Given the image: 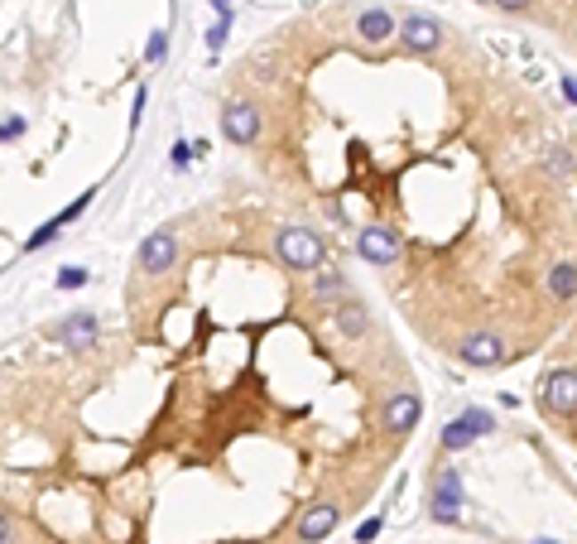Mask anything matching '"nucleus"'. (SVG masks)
<instances>
[{
    "mask_svg": "<svg viewBox=\"0 0 577 544\" xmlns=\"http://www.w3.org/2000/svg\"><path fill=\"white\" fill-rule=\"evenodd\" d=\"M275 251H279V260H284L289 270H317L327 260L323 236L309 231V227H284L275 236Z\"/></svg>",
    "mask_w": 577,
    "mask_h": 544,
    "instance_id": "obj_1",
    "label": "nucleus"
},
{
    "mask_svg": "<svg viewBox=\"0 0 577 544\" xmlns=\"http://www.w3.org/2000/svg\"><path fill=\"white\" fill-rule=\"evenodd\" d=\"M539 400H544L549 415H577V371L573 366H553L539 381Z\"/></svg>",
    "mask_w": 577,
    "mask_h": 544,
    "instance_id": "obj_2",
    "label": "nucleus"
},
{
    "mask_svg": "<svg viewBox=\"0 0 577 544\" xmlns=\"http://www.w3.org/2000/svg\"><path fill=\"white\" fill-rule=\"evenodd\" d=\"M260 106H251V101H231L227 111H221V135L231 140V145H255L260 140Z\"/></svg>",
    "mask_w": 577,
    "mask_h": 544,
    "instance_id": "obj_3",
    "label": "nucleus"
},
{
    "mask_svg": "<svg viewBox=\"0 0 577 544\" xmlns=\"http://www.w3.org/2000/svg\"><path fill=\"white\" fill-rule=\"evenodd\" d=\"M357 251H361V260H371V265H395V260L405 256V236H395L390 227H366L357 236Z\"/></svg>",
    "mask_w": 577,
    "mask_h": 544,
    "instance_id": "obj_4",
    "label": "nucleus"
},
{
    "mask_svg": "<svg viewBox=\"0 0 577 544\" xmlns=\"http://www.w3.org/2000/svg\"><path fill=\"white\" fill-rule=\"evenodd\" d=\"M173 260H179V236L169 227L145 236V246H140V270H145V275H169Z\"/></svg>",
    "mask_w": 577,
    "mask_h": 544,
    "instance_id": "obj_5",
    "label": "nucleus"
},
{
    "mask_svg": "<svg viewBox=\"0 0 577 544\" xmlns=\"http://www.w3.org/2000/svg\"><path fill=\"white\" fill-rule=\"evenodd\" d=\"M429 511H433V520H443V525H457V520H462V477H457L453 467H447L443 477L433 482Z\"/></svg>",
    "mask_w": 577,
    "mask_h": 544,
    "instance_id": "obj_6",
    "label": "nucleus"
},
{
    "mask_svg": "<svg viewBox=\"0 0 577 544\" xmlns=\"http://www.w3.org/2000/svg\"><path fill=\"white\" fill-rule=\"evenodd\" d=\"M399 44L409 53H433V49H443V25L433 15H409L399 25Z\"/></svg>",
    "mask_w": 577,
    "mask_h": 544,
    "instance_id": "obj_7",
    "label": "nucleus"
},
{
    "mask_svg": "<svg viewBox=\"0 0 577 544\" xmlns=\"http://www.w3.org/2000/svg\"><path fill=\"white\" fill-rule=\"evenodd\" d=\"M457 357H462L467 366H481V371H491V366L505 361V342L496 333H467L462 347H457Z\"/></svg>",
    "mask_w": 577,
    "mask_h": 544,
    "instance_id": "obj_8",
    "label": "nucleus"
},
{
    "mask_svg": "<svg viewBox=\"0 0 577 544\" xmlns=\"http://www.w3.org/2000/svg\"><path fill=\"white\" fill-rule=\"evenodd\" d=\"M97 337H101L97 313H68L63 323H58V342H63L68 352H87V347H97Z\"/></svg>",
    "mask_w": 577,
    "mask_h": 544,
    "instance_id": "obj_9",
    "label": "nucleus"
},
{
    "mask_svg": "<svg viewBox=\"0 0 577 544\" xmlns=\"http://www.w3.org/2000/svg\"><path fill=\"white\" fill-rule=\"evenodd\" d=\"M423 415V400L414 395V390H399V395L385 400V429L390 434H409Z\"/></svg>",
    "mask_w": 577,
    "mask_h": 544,
    "instance_id": "obj_10",
    "label": "nucleus"
},
{
    "mask_svg": "<svg viewBox=\"0 0 577 544\" xmlns=\"http://www.w3.org/2000/svg\"><path fill=\"white\" fill-rule=\"evenodd\" d=\"M337 520H341V506H333V501H323V506H309L303 511V520H299V540L303 544H317V540H327L337 530Z\"/></svg>",
    "mask_w": 577,
    "mask_h": 544,
    "instance_id": "obj_11",
    "label": "nucleus"
},
{
    "mask_svg": "<svg viewBox=\"0 0 577 544\" xmlns=\"http://www.w3.org/2000/svg\"><path fill=\"white\" fill-rule=\"evenodd\" d=\"M333 323H337V333H341V337H366L371 313H366V304L347 299V304H337V309H333Z\"/></svg>",
    "mask_w": 577,
    "mask_h": 544,
    "instance_id": "obj_12",
    "label": "nucleus"
},
{
    "mask_svg": "<svg viewBox=\"0 0 577 544\" xmlns=\"http://www.w3.org/2000/svg\"><path fill=\"white\" fill-rule=\"evenodd\" d=\"M357 29H361V39H366V44H385V39H390V34H399V25H395L390 15H385L381 5H371L366 15L357 20Z\"/></svg>",
    "mask_w": 577,
    "mask_h": 544,
    "instance_id": "obj_13",
    "label": "nucleus"
},
{
    "mask_svg": "<svg viewBox=\"0 0 577 544\" xmlns=\"http://www.w3.org/2000/svg\"><path fill=\"white\" fill-rule=\"evenodd\" d=\"M477 439H481V434H477L462 415H457L453 424H443V453H462V448H472Z\"/></svg>",
    "mask_w": 577,
    "mask_h": 544,
    "instance_id": "obj_14",
    "label": "nucleus"
},
{
    "mask_svg": "<svg viewBox=\"0 0 577 544\" xmlns=\"http://www.w3.org/2000/svg\"><path fill=\"white\" fill-rule=\"evenodd\" d=\"M549 294H553V299H573V294H577V265H553L549 270Z\"/></svg>",
    "mask_w": 577,
    "mask_h": 544,
    "instance_id": "obj_15",
    "label": "nucleus"
},
{
    "mask_svg": "<svg viewBox=\"0 0 577 544\" xmlns=\"http://www.w3.org/2000/svg\"><path fill=\"white\" fill-rule=\"evenodd\" d=\"M313 294H317V299H341V294H347V275H341V270H323V275H313Z\"/></svg>",
    "mask_w": 577,
    "mask_h": 544,
    "instance_id": "obj_16",
    "label": "nucleus"
},
{
    "mask_svg": "<svg viewBox=\"0 0 577 544\" xmlns=\"http://www.w3.org/2000/svg\"><path fill=\"white\" fill-rule=\"evenodd\" d=\"M544 159H549V174H558V179H568V174H573V150L568 145H553Z\"/></svg>",
    "mask_w": 577,
    "mask_h": 544,
    "instance_id": "obj_17",
    "label": "nucleus"
},
{
    "mask_svg": "<svg viewBox=\"0 0 577 544\" xmlns=\"http://www.w3.org/2000/svg\"><path fill=\"white\" fill-rule=\"evenodd\" d=\"M82 285H87V270H82V265H63V270H58V289H82Z\"/></svg>",
    "mask_w": 577,
    "mask_h": 544,
    "instance_id": "obj_18",
    "label": "nucleus"
},
{
    "mask_svg": "<svg viewBox=\"0 0 577 544\" xmlns=\"http://www.w3.org/2000/svg\"><path fill=\"white\" fill-rule=\"evenodd\" d=\"M164 53H169V34L155 29V34H149V44H145V58H149V63H164Z\"/></svg>",
    "mask_w": 577,
    "mask_h": 544,
    "instance_id": "obj_19",
    "label": "nucleus"
},
{
    "mask_svg": "<svg viewBox=\"0 0 577 544\" xmlns=\"http://www.w3.org/2000/svg\"><path fill=\"white\" fill-rule=\"evenodd\" d=\"M58 227H63V222H58V217H53V222H44V227H39V231H34L29 241H25V251H39V246H49L53 236H58Z\"/></svg>",
    "mask_w": 577,
    "mask_h": 544,
    "instance_id": "obj_20",
    "label": "nucleus"
},
{
    "mask_svg": "<svg viewBox=\"0 0 577 544\" xmlns=\"http://www.w3.org/2000/svg\"><path fill=\"white\" fill-rule=\"evenodd\" d=\"M462 419L472 424L477 434H491V429H496V415H491V410H462Z\"/></svg>",
    "mask_w": 577,
    "mask_h": 544,
    "instance_id": "obj_21",
    "label": "nucleus"
},
{
    "mask_svg": "<svg viewBox=\"0 0 577 544\" xmlns=\"http://www.w3.org/2000/svg\"><path fill=\"white\" fill-rule=\"evenodd\" d=\"M169 164H173V169H188V164H193V145H188V140H173Z\"/></svg>",
    "mask_w": 577,
    "mask_h": 544,
    "instance_id": "obj_22",
    "label": "nucleus"
},
{
    "mask_svg": "<svg viewBox=\"0 0 577 544\" xmlns=\"http://www.w3.org/2000/svg\"><path fill=\"white\" fill-rule=\"evenodd\" d=\"M25 135V116H5V126H0V145H10V140Z\"/></svg>",
    "mask_w": 577,
    "mask_h": 544,
    "instance_id": "obj_23",
    "label": "nucleus"
},
{
    "mask_svg": "<svg viewBox=\"0 0 577 544\" xmlns=\"http://www.w3.org/2000/svg\"><path fill=\"white\" fill-rule=\"evenodd\" d=\"M375 535H381V516H371V520H361V525H357V544H371Z\"/></svg>",
    "mask_w": 577,
    "mask_h": 544,
    "instance_id": "obj_24",
    "label": "nucleus"
},
{
    "mask_svg": "<svg viewBox=\"0 0 577 544\" xmlns=\"http://www.w3.org/2000/svg\"><path fill=\"white\" fill-rule=\"evenodd\" d=\"M227 25L231 20H217V29H207V49H221V44H227Z\"/></svg>",
    "mask_w": 577,
    "mask_h": 544,
    "instance_id": "obj_25",
    "label": "nucleus"
},
{
    "mask_svg": "<svg viewBox=\"0 0 577 544\" xmlns=\"http://www.w3.org/2000/svg\"><path fill=\"white\" fill-rule=\"evenodd\" d=\"M563 97H568L577 106V77H563Z\"/></svg>",
    "mask_w": 577,
    "mask_h": 544,
    "instance_id": "obj_26",
    "label": "nucleus"
},
{
    "mask_svg": "<svg viewBox=\"0 0 577 544\" xmlns=\"http://www.w3.org/2000/svg\"><path fill=\"white\" fill-rule=\"evenodd\" d=\"M496 5H501V10H510V15H520V10L529 5V0H496Z\"/></svg>",
    "mask_w": 577,
    "mask_h": 544,
    "instance_id": "obj_27",
    "label": "nucleus"
},
{
    "mask_svg": "<svg viewBox=\"0 0 577 544\" xmlns=\"http://www.w3.org/2000/svg\"><path fill=\"white\" fill-rule=\"evenodd\" d=\"M0 544H10V525H5V516H0Z\"/></svg>",
    "mask_w": 577,
    "mask_h": 544,
    "instance_id": "obj_28",
    "label": "nucleus"
},
{
    "mask_svg": "<svg viewBox=\"0 0 577 544\" xmlns=\"http://www.w3.org/2000/svg\"><path fill=\"white\" fill-rule=\"evenodd\" d=\"M529 544H558V540H529Z\"/></svg>",
    "mask_w": 577,
    "mask_h": 544,
    "instance_id": "obj_29",
    "label": "nucleus"
}]
</instances>
